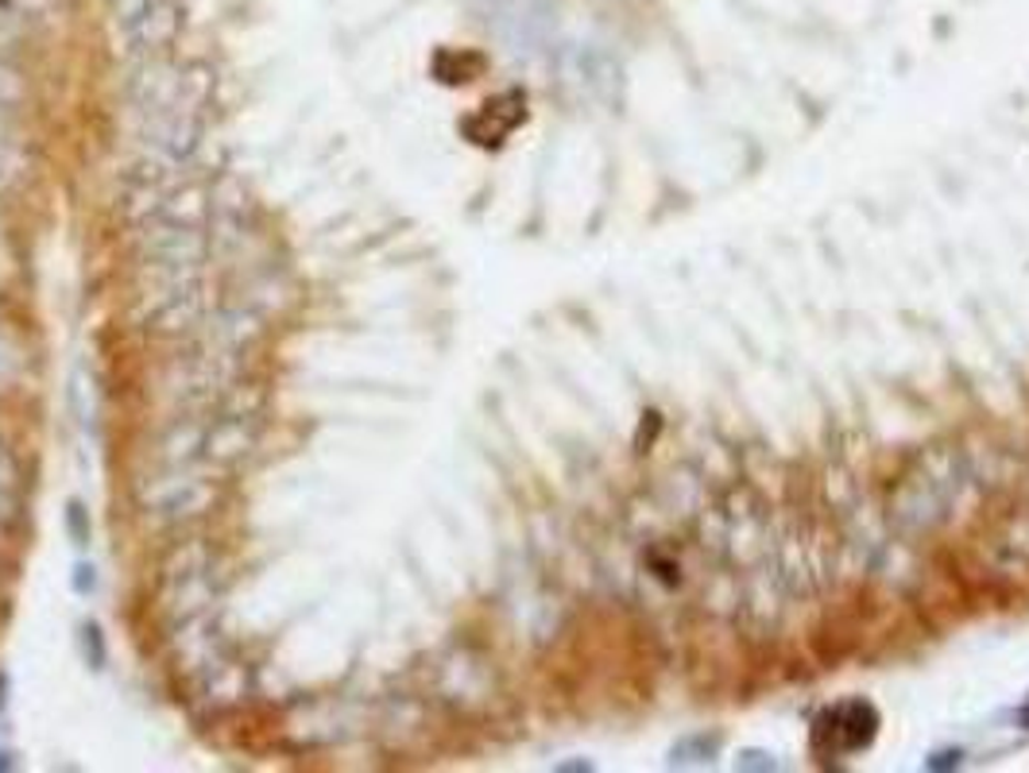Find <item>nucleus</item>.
Here are the masks:
<instances>
[{"instance_id": "f257e3e1", "label": "nucleus", "mask_w": 1029, "mask_h": 773, "mask_svg": "<svg viewBox=\"0 0 1029 773\" xmlns=\"http://www.w3.org/2000/svg\"><path fill=\"white\" fill-rule=\"evenodd\" d=\"M875 731H878V712L871 708V704H863V701L837 704V708L825 712V716L817 719V727H812V747L832 758L855 754V750H863L875 739Z\"/></svg>"}]
</instances>
